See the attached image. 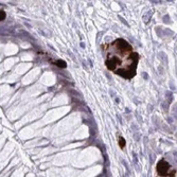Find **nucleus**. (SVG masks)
Masks as SVG:
<instances>
[{"instance_id":"obj_1","label":"nucleus","mask_w":177,"mask_h":177,"mask_svg":"<svg viewBox=\"0 0 177 177\" xmlns=\"http://www.w3.org/2000/svg\"><path fill=\"white\" fill-rule=\"evenodd\" d=\"M105 65L108 69L123 79L131 80L136 75L139 54L126 41L118 38L103 46Z\"/></svg>"},{"instance_id":"obj_2","label":"nucleus","mask_w":177,"mask_h":177,"mask_svg":"<svg viewBox=\"0 0 177 177\" xmlns=\"http://www.w3.org/2000/svg\"><path fill=\"white\" fill-rule=\"evenodd\" d=\"M157 173L161 177H175L176 171L172 169L170 163L166 160H160L157 163Z\"/></svg>"},{"instance_id":"obj_3","label":"nucleus","mask_w":177,"mask_h":177,"mask_svg":"<svg viewBox=\"0 0 177 177\" xmlns=\"http://www.w3.org/2000/svg\"><path fill=\"white\" fill-rule=\"evenodd\" d=\"M119 145L121 148H124V146H125V140H124V138H122V137L119 138Z\"/></svg>"},{"instance_id":"obj_4","label":"nucleus","mask_w":177,"mask_h":177,"mask_svg":"<svg viewBox=\"0 0 177 177\" xmlns=\"http://www.w3.org/2000/svg\"><path fill=\"white\" fill-rule=\"evenodd\" d=\"M4 18H6V13H4V12H2V11H0V21L3 20Z\"/></svg>"}]
</instances>
